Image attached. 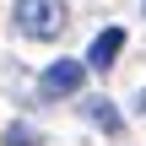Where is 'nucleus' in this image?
<instances>
[{"instance_id":"f257e3e1","label":"nucleus","mask_w":146,"mask_h":146,"mask_svg":"<svg viewBox=\"0 0 146 146\" xmlns=\"http://www.w3.org/2000/svg\"><path fill=\"white\" fill-rule=\"evenodd\" d=\"M16 33L22 38H60L65 27V0H16Z\"/></svg>"},{"instance_id":"f03ea898","label":"nucleus","mask_w":146,"mask_h":146,"mask_svg":"<svg viewBox=\"0 0 146 146\" xmlns=\"http://www.w3.org/2000/svg\"><path fill=\"white\" fill-rule=\"evenodd\" d=\"M81 76H87V60H54L38 76V98H70L81 92Z\"/></svg>"},{"instance_id":"7ed1b4c3","label":"nucleus","mask_w":146,"mask_h":146,"mask_svg":"<svg viewBox=\"0 0 146 146\" xmlns=\"http://www.w3.org/2000/svg\"><path fill=\"white\" fill-rule=\"evenodd\" d=\"M125 54V27H103L87 43V70H114V60Z\"/></svg>"},{"instance_id":"20e7f679","label":"nucleus","mask_w":146,"mask_h":146,"mask_svg":"<svg viewBox=\"0 0 146 146\" xmlns=\"http://www.w3.org/2000/svg\"><path fill=\"white\" fill-rule=\"evenodd\" d=\"M81 114H87V125H98L103 135H125V119L114 114V103H108V98H87V103H81Z\"/></svg>"},{"instance_id":"39448f33","label":"nucleus","mask_w":146,"mask_h":146,"mask_svg":"<svg viewBox=\"0 0 146 146\" xmlns=\"http://www.w3.org/2000/svg\"><path fill=\"white\" fill-rule=\"evenodd\" d=\"M5 146H38V130L33 125H11L5 130Z\"/></svg>"},{"instance_id":"423d86ee","label":"nucleus","mask_w":146,"mask_h":146,"mask_svg":"<svg viewBox=\"0 0 146 146\" xmlns=\"http://www.w3.org/2000/svg\"><path fill=\"white\" fill-rule=\"evenodd\" d=\"M135 108H141V114H146V87H141V98H135Z\"/></svg>"},{"instance_id":"0eeeda50","label":"nucleus","mask_w":146,"mask_h":146,"mask_svg":"<svg viewBox=\"0 0 146 146\" xmlns=\"http://www.w3.org/2000/svg\"><path fill=\"white\" fill-rule=\"evenodd\" d=\"M141 11H146V0H141Z\"/></svg>"}]
</instances>
